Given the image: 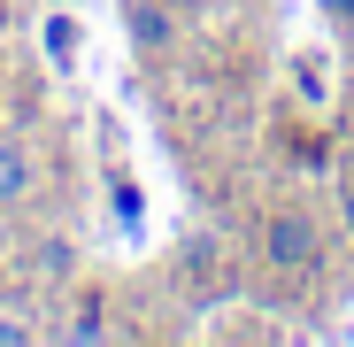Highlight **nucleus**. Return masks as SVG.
<instances>
[{"mask_svg": "<svg viewBox=\"0 0 354 347\" xmlns=\"http://www.w3.org/2000/svg\"><path fill=\"white\" fill-rule=\"evenodd\" d=\"M262 263H270L277 278H308V270L324 263V224H316L308 208H270V216H262Z\"/></svg>", "mask_w": 354, "mask_h": 347, "instance_id": "f257e3e1", "label": "nucleus"}, {"mask_svg": "<svg viewBox=\"0 0 354 347\" xmlns=\"http://www.w3.org/2000/svg\"><path fill=\"white\" fill-rule=\"evenodd\" d=\"M39 193V147L0 124V208H24Z\"/></svg>", "mask_w": 354, "mask_h": 347, "instance_id": "f03ea898", "label": "nucleus"}, {"mask_svg": "<svg viewBox=\"0 0 354 347\" xmlns=\"http://www.w3.org/2000/svg\"><path fill=\"white\" fill-rule=\"evenodd\" d=\"M124 31L139 54H169L177 46V8L169 0H124Z\"/></svg>", "mask_w": 354, "mask_h": 347, "instance_id": "7ed1b4c3", "label": "nucleus"}, {"mask_svg": "<svg viewBox=\"0 0 354 347\" xmlns=\"http://www.w3.org/2000/svg\"><path fill=\"white\" fill-rule=\"evenodd\" d=\"M62 339H77V347H93V339H115V317H108V301L93 294V301H77V317L62 324Z\"/></svg>", "mask_w": 354, "mask_h": 347, "instance_id": "20e7f679", "label": "nucleus"}, {"mask_svg": "<svg viewBox=\"0 0 354 347\" xmlns=\"http://www.w3.org/2000/svg\"><path fill=\"white\" fill-rule=\"evenodd\" d=\"M70 263H77V255H70L62 231H46V240L31 247V270H39V278H70Z\"/></svg>", "mask_w": 354, "mask_h": 347, "instance_id": "39448f33", "label": "nucleus"}, {"mask_svg": "<svg viewBox=\"0 0 354 347\" xmlns=\"http://www.w3.org/2000/svg\"><path fill=\"white\" fill-rule=\"evenodd\" d=\"M24 339H39V324H24V317H0V347H24Z\"/></svg>", "mask_w": 354, "mask_h": 347, "instance_id": "423d86ee", "label": "nucleus"}, {"mask_svg": "<svg viewBox=\"0 0 354 347\" xmlns=\"http://www.w3.org/2000/svg\"><path fill=\"white\" fill-rule=\"evenodd\" d=\"M339 231L354 240V178H339Z\"/></svg>", "mask_w": 354, "mask_h": 347, "instance_id": "0eeeda50", "label": "nucleus"}, {"mask_svg": "<svg viewBox=\"0 0 354 347\" xmlns=\"http://www.w3.org/2000/svg\"><path fill=\"white\" fill-rule=\"evenodd\" d=\"M316 8H324L331 24H346V31H354V0H316Z\"/></svg>", "mask_w": 354, "mask_h": 347, "instance_id": "6e6552de", "label": "nucleus"}, {"mask_svg": "<svg viewBox=\"0 0 354 347\" xmlns=\"http://www.w3.org/2000/svg\"><path fill=\"white\" fill-rule=\"evenodd\" d=\"M0 124H8V70H0Z\"/></svg>", "mask_w": 354, "mask_h": 347, "instance_id": "1a4fd4ad", "label": "nucleus"}]
</instances>
